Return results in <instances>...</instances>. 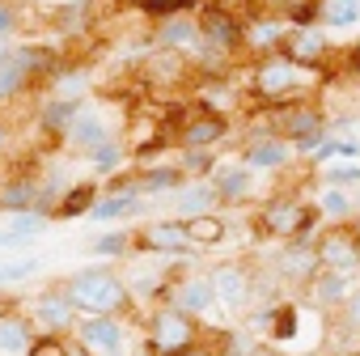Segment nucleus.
<instances>
[{
    "mask_svg": "<svg viewBox=\"0 0 360 356\" xmlns=\"http://www.w3.org/2000/svg\"><path fill=\"white\" fill-rule=\"evenodd\" d=\"M64 297H68V305L77 310V318H81V314H102V318H110V314H119V310L127 305V280H119V276L106 272V267H85V272H77V276L64 280Z\"/></svg>",
    "mask_w": 360,
    "mask_h": 356,
    "instance_id": "obj_1",
    "label": "nucleus"
},
{
    "mask_svg": "<svg viewBox=\"0 0 360 356\" xmlns=\"http://www.w3.org/2000/svg\"><path fill=\"white\" fill-rule=\"evenodd\" d=\"M26 318H30L34 335H60V339H64V331H72V322H77V310L68 305L64 288H56V293L47 288V293H39V297L30 301Z\"/></svg>",
    "mask_w": 360,
    "mask_h": 356,
    "instance_id": "obj_2",
    "label": "nucleus"
},
{
    "mask_svg": "<svg viewBox=\"0 0 360 356\" xmlns=\"http://www.w3.org/2000/svg\"><path fill=\"white\" fill-rule=\"evenodd\" d=\"M195 343V326L183 310H157L153 314V352L157 356H183Z\"/></svg>",
    "mask_w": 360,
    "mask_h": 356,
    "instance_id": "obj_3",
    "label": "nucleus"
},
{
    "mask_svg": "<svg viewBox=\"0 0 360 356\" xmlns=\"http://www.w3.org/2000/svg\"><path fill=\"white\" fill-rule=\"evenodd\" d=\"M72 331H77L81 348H85V352H94V356H119V352H123V343H127V335H123L119 318H102V314H85V318H77V322H72Z\"/></svg>",
    "mask_w": 360,
    "mask_h": 356,
    "instance_id": "obj_4",
    "label": "nucleus"
},
{
    "mask_svg": "<svg viewBox=\"0 0 360 356\" xmlns=\"http://www.w3.org/2000/svg\"><path fill=\"white\" fill-rule=\"evenodd\" d=\"M34 339V326L22 310H5L0 314V356H26Z\"/></svg>",
    "mask_w": 360,
    "mask_h": 356,
    "instance_id": "obj_5",
    "label": "nucleus"
},
{
    "mask_svg": "<svg viewBox=\"0 0 360 356\" xmlns=\"http://www.w3.org/2000/svg\"><path fill=\"white\" fill-rule=\"evenodd\" d=\"M64 136H68V144H72V148H85V153L110 140V132H106L102 115H94V110H85V106L72 115V123H68V132H64Z\"/></svg>",
    "mask_w": 360,
    "mask_h": 356,
    "instance_id": "obj_6",
    "label": "nucleus"
},
{
    "mask_svg": "<svg viewBox=\"0 0 360 356\" xmlns=\"http://www.w3.org/2000/svg\"><path fill=\"white\" fill-rule=\"evenodd\" d=\"M174 301H178L174 310H183V314H208V310H212V301H217L212 280H204V276L183 280V284H178V297H174Z\"/></svg>",
    "mask_w": 360,
    "mask_h": 356,
    "instance_id": "obj_7",
    "label": "nucleus"
},
{
    "mask_svg": "<svg viewBox=\"0 0 360 356\" xmlns=\"http://www.w3.org/2000/svg\"><path fill=\"white\" fill-rule=\"evenodd\" d=\"M34 200H39L34 178H9V183H0V212H34Z\"/></svg>",
    "mask_w": 360,
    "mask_h": 356,
    "instance_id": "obj_8",
    "label": "nucleus"
},
{
    "mask_svg": "<svg viewBox=\"0 0 360 356\" xmlns=\"http://www.w3.org/2000/svg\"><path fill=\"white\" fill-rule=\"evenodd\" d=\"M212 293L225 301V305H246V297H250V280H246V272H238V267H221L217 276H212Z\"/></svg>",
    "mask_w": 360,
    "mask_h": 356,
    "instance_id": "obj_9",
    "label": "nucleus"
},
{
    "mask_svg": "<svg viewBox=\"0 0 360 356\" xmlns=\"http://www.w3.org/2000/svg\"><path fill=\"white\" fill-rule=\"evenodd\" d=\"M30 89V77L18 68L13 60V47H0V102H13Z\"/></svg>",
    "mask_w": 360,
    "mask_h": 356,
    "instance_id": "obj_10",
    "label": "nucleus"
},
{
    "mask_svg": "<svg viewBox=\"0 0 360 356\" xmlns=\"http://www.w3.org/2000/svg\"><path fill=\"white\" fill-rule=\"evenodd\" d=\"M144 242H148L153 250H161V255H183V250L191 246V242H187V234H183V225H178V221H161V225H148Z\"/></svg>",
    "mask_w": 360,
    "mask_h": 356,
    "instance_id": "obj_11",
    "label": "nucleus"
},
{
    "mask_svg": "<svg viewBox=\"0 0 360 356\" xmlns=\"http://www.w3.org/2000/svg\"><path fill=\"white\" fill-rule=\"evenodd\" d=\"M94 204H98V187H94V183H72V187L64 191V200H56V217H60V221H72V217L89 212Z\"/></svg>",
    "mask_w": 360,
    "mask_h": 356,
    "instance_id": "obj_12",
    "label": "nucleus"
},
{
    "mask_svg": "<svg viewBox=\"0 0 360 356\" xmlns=\"http://www.w3.org/2000/svg\"><path fill=\"white\" fill-rule=\"evenodd\" d=\"M309 212L305 208H297V204H271L267 208V217H263V225L271 229V234H292V229H309Z\"/></svg>",
    "mask_w": 360,
    "mask_h": 356,
    "instance_id": "obj_13",
    "label": "nucleus"
},
{
    "mask_svg": "<svg viewBox=\"0 0 360 356\" xmlns=\"http://www.w3.org/2000/svg\"><path fill=\"white\" fill-rule=\"evenodd\" d=\"M161 43H165L169 51H191V47L200 43V26L187 22V18H174V22L161 26Z\"/></svg>",
    "mask_w": 360,
    "mask_h": 356,
    "instance_id": "obj_14",
    "label": "nucleus"
},
{
    "mask_svg": "<svg viewBox=\"0 0 360 356\" xmlns=\"http://www.w3.org/2000/svg\"><path fill=\"white\" fill-rule=\"evenodd\" d=\"M77 110H81V106H72V102H56V98H47V102H43V110H39V127H43V132H51V136H64Z\"/></svg>",
    "mask_w": 360,
    "mask_h": 356,
    "instance_id": "obj_15",
    "label": "nucleus"
},
{
    "mask_svg": "<svg viewBox=\"0 0 360 356\" xmlns=\"http://www.w3.org/2000/svg\"><path fill=\"white\" fill-rule=\"evenodd\" d=\"M212 200H217V187L195 183V187H187V191H178V212H183L187 221H191V217H208Z\"/></svg>",
    "mask_w": 360,
    "mask_h": 356,
    "instance_id": "obj_16",
    "label": "nucleus"
},
{
    "mask_svg": "<svg viewBox=\"0 0 360 356\" xmlns=\"http://www.w3.org/2000/svg\"><path fill=\"white\" fill-rule=\"evenodd\" d=\"M89 89V77L85 72H56L51 77V98L56 102H72V106H81V94Z\"/></svg>",
    "mask_w": 360,
    "mask_h": 356,
    "instance_id": "obj_17",
    "label": "nucleus"
},
{
    "mask_svg": "<svg viewBox=\"0 0 360 356\" xmlns=\"http://www.w3.org/2000/svg\"><path fill=\"white\" fill-rule=\"evenodd\" d=\"M221 132H225V123L221 119H195V123H187V132H183V140H187V148H204V144H212V140H221Z\"/></svg>",
    "mask_w": 360,
    "mask_h": 356,
    "instance_id": "obj_18",
    "label": "nucleus"
},
{
    "mask_svg": "<svg viewBox=\"0 0 360 356\" xmlns=\"http://www.w3.org/2000/svg\"><path fill=\"white\" fill-rule=\"evenodd\" d=\"M131 208H136V196L123 191V196H106V200H98V204L89 208V217H94V221H119V217H127Z\"/></svg>",
    "mask_w": 360,
    "mask_h": 356,
    "instance_id": "obj_19",
    "label": "nucleus"
},
{
    "mask_svg": "<svg viewBox=\"0 0 360 356\" xmlns=\"http://www.w3.org/2000/svg\"><path fill=\"white\" fill-rule=\"evenodd\" d=\"M183 234H187V242H195V246H208V242H221L225 225H221L217 217H191V221L183 225Z\"/></svg>",
    "mask_w": 360,
    "mask_h": 356,
    "instance_id": "obj_20",
    "label": "nucleus"
},
{
    "mask_svg": "<svg viewBox=\"0 0 360 356\" xmlns=\"http://www.w3.org/2000/svg\"><path fill=\"white\" fill-rule=\"evenodd\" d=\"M288 85H292V68H288L284 60L259 68V89H263V94H284Z\"/></svg>",
    "mask_w": 360,
    "mask_h": 356,
    "instance_id": "obj_21",
    "label": "nucleus"
},
{
    "mask_svg": "<svg viewBox=\"0 0 360 356\" xmlns=\"http://www.w3.org/2000/svg\"><path fill=\"white\" fill-rule=\"evenodd\" d=\"M217 196H225V200H238V196H246L250 191V174L246 170H238V165H229V170H221V178H217Z\"/></svg>",
    "mask_w": 360,
    "mask_h": 356,
    "instance_id": "obj_22",
    "label": "nucleus"
},
{
    "mask_svg": "<svg viewBox=\"0 0 360 356\" xmlns=\"http://www.w3.org/2000/svg\"><path fill=\"white\" fill-rule=\"evenodd\" d=\"M322 18L330 26H352V22H360V0H326Z\"/></svg>",
    "mask_w": 360,
    "mask_h": 356,
    "instance_id": "obj_23",
    "label": "nucleus"
},
{
    "mask_svg": "<svg viewBox=\"0 0 360 356\" xmlns=\"http://www.w3.org/2000/svg\"><path fill=\"white\" fill-rule=\"evenodd\" d=\"M43 229H47V217H43V212H13V221H9V234H13L18 242L34 238V234H43Z\"/></svg>",
    "mask_w": 360,
    "mask_h": 356,
    "instance_id": "obj_24",
    "label": "nucleus"
},
{
    "mask_svg": "<svg viewBox=\"0 0 360 356\" xmlns=\"http://www.w3.org/2000/svg\"><path fill=\"white\" fill-rule=\"evenodd\" d=\"M204 34L217 43V47H233V39H238V30H233V22L229 18H221V13H212L208 22H204Z\"/></svg>",
    "mask_w": 360,
    "mask_h": 356,
    "instance_id": "obj_25",
    "label": "nucleus"
},
{
    "mask_svg": "<svg viewBox=\"0 0 360 356\" xmlns=\"http://www.w3.org/2000/svg\"><path fill=\"white\" fill-rule=\"evenodd\" d=\"M284 157H288V148H284L280 140H263V144H255V148H250V157H246V161H250V165H280Z\"/></svg>",
    "mask_w": 360,
    "mask_h": 356,
    "instance_id": "obj_26",
    "label": "nucleus"
},
{
    "mask_svg": "<svg viewBox=\"0 0 360 356\" xmlns=\"http://www.w3.org/2000/svg\"><path fill=\"white\" fill-rule=\"evenodd\" d=\"M322 259H326V263H335V267H352L356 250H352V242H347V238H326V242H322Z\"/></svg>",
    "mask_w": 360,
    "mask_h": 356,
    "instance_id": "obj_27",
    "label": "nucleus"
},
{
    "mask_svg": "<svg viewBox=\"0 0 360 356\" xmlns=\"http://www.w3.org/2000/svg\"><path fill=\"white\" fill-rule=\"evenodd\" d=\"M26 356H68V339H60V335H34L30 348H26Z\"/></svg>",
    "mask_w": 360,
    "mask_h": 356,
    "instance_id": "obj_28",
    "label": "nucleus"
},
{
    "mask_svg": "<svg viewBox=\"0 0 360 356\" xmlns=\"http://www.w3.org/2000/svg\"><path fill=\"white\" fill-rule=\"evenodd\" d=\"M127 246H131L127 234H102V238L94 242V255H102V259H119V255H127Z\"/></svg>",
    "mask_w": 360,
    "mask_h": 356,
    "instance_id": "obj_29",
    "label": "nucleus"
},
{
    "mask_svg": "<svg viewBox=\"0 0 360 356\" xmlns=\"http://www.w3.org/2000/svg\"><path fill=\"white\" fill-rule=\"evenodd\" d=\"M89 161H94L98 170H115V165L123 161V148H119L115 140H106V144H98V148H89Z\"/></svg>",
    "mask_w": 360,
    "mask_h": 356,
    "instance_id": "obj_30",
    "label": "nucleus"
},
{
    "mask_svg": "<svg viewBox=\"0 0 360 356\" xmlns=\"http://www.w3.org/2000/svg\"><path fill=\"white\" fill-rule=\"evenodd\" d=\"M39 272V263L34 259H26V263H0V284H18V280H30Z\"/></svg>",
    "mask_w": 360,
    "mask_h": 356,
    "instance_id": "obj_31",
    "label": "nucleus"
},
{
    "mask_svg": "<svg viewBox=\"0 0 360 356\" xmlns=\"http://www.w3.org/2000/svg\"><path fill=\"white\" fill-rule=\"evenodd\" d=\"M178 183V170H148L144 178H140V191H165V187H174Z\"/></svg>",
    "mask_w": 360,
    "mask_h": 356,
    "instance_id": "obj_32",
    "label": "nucleus"
},
{
    "mask_svg": "<svg viewBox=\"0 0 360 356\" xmlns=\"http://www.w3.org/2000/svg\"><path fill=\"white\" fill-rule=\"evenodd\" d=\"M318 51H322V39H318V34H309V30H305V34H297V39H292V56H297V60H314Z\"/></svg>",
    "mask_w": 360,
    "mask_h": 356,
    "instance_id": "obj_33",
    "label": "nucleus"
},
{
    "mask_svg": "<svg viewBox=\"0 0 360 356\" xmlns=\"http://www.w3.org/2000/svg\"><path fill=\"white\" fill-rule=\"evenodd\" d=\"M314 127H318V119H314V115H301V110L284 115V132H292V136H309Z\"/></svg>",
    "mask_w": 360,
    "mask_h": 356,
    "instance_id": "obj_34",
    "label": "nucleus"
},
{
    "mask_svg": "<svg viewBox=\"0 0 360 356\" xmlns=\"http://www.w3.org/2000/svg\"><path fill=\"white\" fill-rule=\"evenodd\" d=\"M343 293H347L343 276H322V280H318V301H339Z\"/></svg>",
    "mask_w": 360,
    "mask_h": 356,
    "instance_id": "obj_35",
    "label": "nucleus"
},
{
    "mask_svg": "<svg viewBox=\"0 0 360 356\" xmlns=\"http://www.w3.org/2000/svg\"><path fill=\"white\" fill-rule=\"evenodd\" d=\"M140 5L148 9V13H157V18H165V13H178V9H187L191 0H140Z\"/></svg>",
    "mask_w": 360,
    "mask_h": 356,
    "instance_id": "obj_36",
    "label": "nucleus"
},
{
    "mask_svg": "<svg viewBox=\"0 0 360 356\" xmlns=\"http://www.w3.org/2000/svg\"><path fill=\"white\" fill-rule=\"evenodd\" d=\"M347 208H352L347 196H339V191H326V196H322V212H326V217H347Z\"/></svg>",
    "mask_w": 360,
    "mask_h": 356,
    "instance_id": "obj_37",
    "label": "nucleus"
},
{
    "mask_svg": "<svg viewBox=\"0 0 360 356\" xmlns=\"http://www.w3.org/2000/svg\"><path fill=\"white\" fill-rule=\"evenodd\" d=\"M292 318H297L292 310H280V314H276V326H271V331H276V339H292V331H297V322H292Z\"/></svg>",
    "mask_w": 360,
    "mask_h": 356,
    "instance_id": "obj_38",
    "label": "nucleus"
},
{
    "mask_svg": "<svg viewBox=\"0 0 360 356\" xmlns=\"http://www.w3.org/2000/svg\"><path fill=\"white\" fill-rule=\"evenodd\" d=\"M13 30H18V13H13L9 5H0V39L13 34Z\"/></svg>",
    "mask_w": 360,
    "mask_h": 356,
    "instance_id": "obj_39",
    "label": "nucleus"
},
{
    "mask_svg": "<svg viewBox=\"0 0 360 356\" xmlns=\"http://www.w3.org/2000/svg\"><path fill=\"white\" fill-rule=\"evenodd\" d=\"M330 178H335V183H356V178H360V170H352V165H343V170H335Z\"/></svg>",
    "mask_w": 360,
    "mask_h": 356,
    "instance_id": "obj_40",
    "label": "nucleus"
},
{
    "mask_svg": "<svg viewBox=\"0 0 360 356\" xmlns=\"http://www.w3.org/2000/svg\"><path fill=\"white\" fill-rule=\"evenodd\" d=\"M255 39H259V43H267V39H276V26H259V30H255Z\"/></svg>",
    "mask_w": 360,
    "mask_h": 356,
    "instance_id": "obj_41",
    "label": "nucleus"
},
{
    "mask_svg": "<svg viewBox=\"0 0 360 356\" xmlns=\"http://www.w3.org/2000/svg\"><path fill=\"white\" fill-rule=\"evenodd\" d=\"M5 144H9V123L0 119V148H5Z\"/></svg>",
    "mask_w": 360,
    "mask_h": 356,
    "instance_id": "obj_42",
    "label": "nucleus"
},
{
    "mask_svg": "<svg viewBox=\"0 0 360 356\" xmlns=\"http://www.w3.org/2000/svg\"><path fill=\"white\" fill-rule=\"evenodd\" d=\"M68 356H94V352H85L81 343H68Z\"/></svg>",
    "mask_w": 360,
    "mask_h": 356,
    "instance_id": "obj_43",
    "label": "nucleus"
},
{
    "mask_svg": "<svg viewBox=\"0 0 360 356\" xmlns=\"http://www.w3.org/2000/svg\"><path fill=\"white\" fill-rule=\"evenodd\" d=\"M352 322H360V297L352 301Z\"/></svg>",
    "mask_w": 360,
    "mask_h": 356,
    "instance_id": "obj_44",
    "label": "nucleus"
},
{
    "mask_svg": "<svg viewBox=\"0 0 360 356\" xmlns=\"http://www.w3.org/2000/svg\"><path fill=\"white\" fill-rule=\"evenodd\" d=\"M183 356H204V352H183Z\"/></svg>",
    "mask_w": 360,
    "mask_h": 356,
    "instance_id": "obj_45",
    "label": "nucleus"
}]
</instances>
